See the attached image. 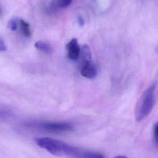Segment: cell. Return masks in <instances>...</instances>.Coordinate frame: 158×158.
Returning <instances> with one entry per match:
<instances>
[{
    "instance_id": "2",
    "label": "cell",
    "mask_w": 158,
    "mask_h": 158,
    "mask_svg": "<svg viewBox=\"0 0 158 158\" xmlns=\"http://www.w3.org/2000/svg\"><path fill=\"white\" fill-rule=\"evenodd\" d=\"M157 82L152 84L143 94L135 111V119L138 122L145 119L151 113L156 99Z\"/></svg>"
},
{
    "instance_id": "3",
    "label": "cell",
    "mask_w": 158,
    "mask_h": 158,
    "mask_svg": "<svg viewBox=\"0 0 158 158\" xmlns=\"http://www.w3.org/2000/svg\"><path fill=\"white\" fill-rule=\"evenodd\" d=\"M40 129L51 132H63L69 131L73 129L72 124L67 122H49L40 123Z\"/></svg>"
},
{
    "instance_id": "1",
    "label": "cell",
    "mask_w": 158,
    "mask_h": 158,
    "mask_svg": "<svg viewBox=\"0 0 158 158\" xmlns=\"http://www.w3.org/2000/svg\"><path fill=\"white\" fill-rule=\"evenodd\" d=\"M34 142L38 146L54 156L77 158L80 152V148L52 138H36Z\"/></svg>"
},
{
    "instance_id": "12",
    "label": "cell",
    "mask_w": 158,
    "mask_h": 158,
    "mask_svg": "<svg viewBox=\"0 0 158 158\" xmlns=\"http://www.w3.org/2000/svg\"><path fill=\"white\" fill-rule=\"evenodd\" d=\"M6 47L4 42L0 40V52H5L6 51Z\"/></svg>"
},
{
    "instance_id": "7",
    "label": "cell",
    "mask_w": 158,
    "mask_h": 158,
    "mask_svg": "<svg viewBox=\"0 0 158 158\" xmlns=\"http://www.w3.org/2000/svg\"><path fill=\"white\" fill-rule=\"evenodd\" d=\"M20 30L23 35L27 38H29L31 36L30 25L28 22L24 21L23 19H20L19 20Z\"/></svg>"
},
{
    "instance_id": "15",
    "label": "cell",
    "mask_w": 158,
    "mask_h": 158,
    "mask_svg": "<svg viewBox=\"0 0 158 158\" xmlns=\"http://www.w3.org/2000/svg\"><path fill=\"white\" fill-rule=\"evenodd\" d=\"M0 11H1V9H0Z\"/></svg>"
},
{
    "instance_id": "13",
    "label": "cell",
    "mask_w": 158,
    "mask_h": 158,
    "mask_svg": "<svg viewBox=\"0 0 158 158\" xmlns=\"http://www.w3.org/2000/svg\"><path fill=\"white\" fill-rule=\"evenodd\" d=\"M114 158H129L127 157L124 156H117L115 157Z\"/></svg>"
},
{
    "instance_id": "4",
    "label": "cell",
    "mask_w": 158,
    "mask_h": 158,
    "mask_svg": "<svg viewBox=\"0 0 158 158\" xmlns=\"http://www.w3.org/2000/svg\"><path fill=\"white\" fill-rule=\"evenodd\" d=\"M82 64L80 71L82 76L87 79L95 78L97 74V68L92 60L84 61Z\"/></svg>"
},
{
    "instance_id": "5",
    "label": "cell",
    "mask_w": 158,
    "mask_h": 158,
    "mask_svg": "<svg viewBox=\"0 0 158 158\" xmlns=\"http://www.w3.org/2000/svg\"><path fill=\"white\" fill-rule=\"evenodd\" d=\"M66 49L67 52V57L72 61L77 60L80 55L81 49L78 40L72 39L66 45Z\"/></svg>"
},
{
    "instance_id": "10",
    "label": "cell",
    "mask_w": 158,
    "mask_h": 158,
    "mask_svg": "<svg viewBox=\"0 0 158 158\" xmlns=\"http://www.w3.org/2000/svg\"><path fill=\"white\" fill-rule=\"evenodd\" d=\"M158 125L157 123L155 124L154 128V137L155 142L156 143L157 145L158 143Z\"/></svg>"
},
{
    "instance_id": "14",
    "label": "cell",
    "mask_w": 158,
    "mask_h": 158,
    "mask_svg": "<svg viewBox=\"0 0 158 158\" xmlns=\"http://www.w3.org/2000/svg\"><path fill=\"white\" fill-rule=\"evenodd\" d=\"M93 1H94V2H95V1H96V0H93Z\"/></svg>"
},
{
    "instance_id": "6",
    "label": "cell",
    "mask_w": 158,
    "mask_h": 158,
    "mask_svg": "<svg viewBox=\"0 0 158 158\" xmlns=\"http://www.w3.org/2000/svg\"><path fill=\"white\" fill-rule=\"evenodd\" d=\"M35 47L38 50L41 51L46 54H51L53 52V49L51 46L46 43L42 41L37 42L35 44Z\"/></svg>"
},
{
    "instance_id": "8",
    "label": "cell",
    "mask_w": 158,
    "mask_h": 158,
    "mask_svg": "<svg viewBox=\"0 0 158 158\" xmlns=\"http://www.w3.org/2000/svg\"><path fill=\"white\" fill-rule=\"evenodd\" d=\"M18 22L17 18H12L8 21L7 27L12 31H15L18 28Z\"/></svg>"
},
{
    "instance_id": "9",
    "label": "cell",
    "mask_w": 158,
    "mask_h": 158,
    "mask_svg": "<svg viewBox=\"0 0 158 158\" xmlns=\"http://www.w3.org/2000/svg\"><path fill=\"white\" fill-rule=\"evenodd\" d=\"M72 0H56L57 5L61 8L67 7L71 3Z\"/></svg>"
},
{
    "instance_id": "11",
    "label": "cell",
    "mask_w": 158,
    "mask_h": 158,
    "mask_svg": "<svg viewBox=\"0 0 158 158\" xmlns=\"http://www.w3.org/2000/svg\"><path fill=\"white\" fill-rule=\"evenodd\" d=\"M78 23L80 27H83L84 25V20L81 16H79L78 18Z\"/></svg>"
}]
</instances>
